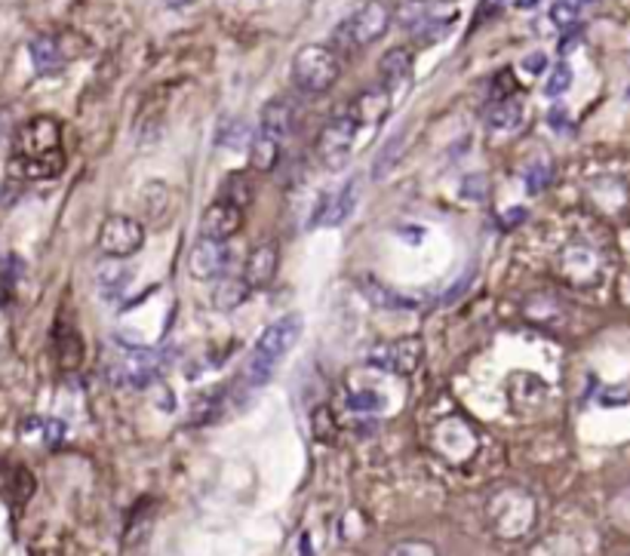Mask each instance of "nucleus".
Returning <instances> with one entry per match:
<instances>
[{
  "label": "nucleus",
  "mask_w": 630,
  "mask_h": 556,
  "mask_svg": "<svg viewBox=\"0 0 630 556\" xmlns=\"http://www.w3.org/2000/svg\"><path fill=\"white\" fill-rule=\"evenodd\" d=\"M302 314H287L280 321H274L262 336H258L253 354L246 360V382L250 385H265L280 366V360L295 348V341L302 336Z\"/></svg>",
  "instance_id": "nucleus-1"
},
{
  "label": "nucleus",
  "mask_w": 630,
  "mask_h": 556,
  "mask_svg": "<svg viewBox=\"0 0 630 556\" xmlns=\"http://www.w3.org/2000/svg\"><path fill=\"white\" fill-rule=\"evenodd\" d=\"M339 52L326 44H307L292 59V84L307 96H320L339 81Z\"/></svg>",
  "instance_id": "nucleus-2"
},
{
  "label": "nucleus",
  "mask_w": 630,
  "mask_h": 556,
  "mask_svg": "<svg viewBox=\"0 0 630 556\" xmlns=\"http://www.w3.org/2000/svg\"><path fill=\"white\" fill-rule=\"evenodd\" d=\"M391 19L393 7L388 0H366L336 28V40H339L341 47H348V50L369 47V44L381 40L388 34Z\"/></svg>",
  "instance_id": "nucleus-3"
},
{
  "label": "nucleus",
  "mask_w": 630,
  "mask_h": 556,
  "mask_svg": "<svg viewBox=\"0 0 630 556\" xmlns=\"http://www.w3.org/2000/svg\"><path fill=\"white\" fill-rule=\"evenodd\" d=\"M557 270L560 277L576 289L596 287L603 280V270H606V262H603V253L591 246V243H569L560 253V262H557Z\"/></svg>",
  "instance_id": "nucleus-4"
},
{
  "label": "nucleus",
  "mask_w": 630,
  "mask_h": 556,
  "mask_svg": "<svg viewBox=\"0 0 630 556\" xmlns=\"http://www.w3.org/2000/svg\"><path fill=\"white\" fill-rule=\"evenodd\" d=\"M145 243V228L142 221L133 219V216H108L102 221V231H99V250L108 258H130L136 255Z\"/></svg>",
  "instance_id": "nucleus-5"
},
{
  "label": "nucleus",
  "mask_w": 630,
  "mask_h": 556,
  "mask_svg": "<svg viewBox=\"0 0 630 556\" xmlns=\"http://www.w3.org/2000/svg\"><path fill=\"white\" fill-rule=\"evenodd\" d=\"M52 152H62V126L52 118H32L22 123L16 133V157L13 160H35V157H47Z\"/></svg>",
  "instance_id": "nucleus-6"
},
{
  "label": "nucleus",
  "mask_w": 630,
  "mask_h": 556,
  "mask_svg": "<svg viewBox=\"0 0 630 556\" xmlns=\"http://www.w3.org/2000/svg\"><path fill=\"white\" fill-rule=\"evenodd\" d=\"M358 123L354 118L344 111L339 118H332L324 126V133L317 138V154H320V160H324V167L329 169H341L348 164V157H351V148H354V138H358Z\"/></svg>",
  "instance_id": "nucleus-7"
},
{
  "label": "nucleus",
  "mask_w": 630,
  "mask_h": 556,
  "mask_svg": "<svg viewBox=\"0 0 630 556\" xmlns=\"http://www.w3.org/2000/svg\"><path fill=\"white\" fill-rule=\"evenodd\" d=\"M422 356H425V341L419 336H403L391 345H378L369 360L391 375H412L422 366Z\"/></svg>",
  "instance_id": "nucleus-8"
},
{
  "label": "nucleus",
  "mask_w": 630,
  "mask_h": 556,
  "mask_svg": "<svg viewBox=\"0 0 630 556\" xmlns=\"http://www.w3.org/2000/svg\"><path fill=\"white\" fill-rule=\"evenodd\" d=\"M160 370V356L148 351V348H130L118 356L114 363V382L133 385V388H148Z\"/></svg>",
  "instance_id": "nucleus-9"
},
{
  "label": "nucleus",
  "mask_w": 630,
  "mask_h": 556,
  "mask_svg": "<svg viewBox=\"0 0 630 556\" xmlns=\"http://www.w3.org/2000/svg\"><path fill=\"white\" fill-rule=\"evenodd\" d=\"M228 262H231V253H228L225 243L201 237V243L187 255V270H191L194 280H216L228 270Z\"/></svg>",
  "instance_id": "nucleus-10"
},
{
  "label": "nucleus",
  "mask_w": 630,
  "mask_h": 556,
  "mask_svg": "<svg viewBox=\"0 0 630 556\" xmlns=\"http://www.w3.org/2000/svg\"><path fill=\"white\" fill-rule=\"evenodd\" d=\"M240 225H243V213H240L238 206L216 201L209 203L204 209V216H201V234H204V240L228 243L240 231Z\"/></svg>",
  "instance_id": "nucleus-11"
},
{
  "label": "nucleus",
  "mask_w": 630,
  "mask_h": 556,
  "mask_svg": "<svg viewBox=\"0 0 630 556\" xmlns=\"http://www.w3.org/2000/svg\"><path fill=\"white\" fill-rule=\"evenodd\" d=\"M360 197V182L358 179H351L348 185L339 188L336 194H326L324 203H320V209L311 216V225H324V228H336L341 221L348 219L351 213H354V206H358Z\"/></svg>",
  "instance_id": "nucleus-12"
},
{
  "label": "nucleus",
  "mask_w": 630,
  "mask_h": 556,
  "mask_svg": "<svg viewBox=\"0 0 630 556\" xmlns=\"http://www.w3.org/2000/svg\"><path fill=\"white\" fill-rule=\"evenodd\" d=\"M277 268H280V250L277 243L268 240V243H258L256 250L246 258V270H243V283L250 289H265L277 277Z\"/></svg>",
  "instance_id": "nucleus-13"
},
{
  "label": "nucleus",
  "mask_w": 630,
  "mask_h": 556,
  "mask_svg": "<svg viewBox=\"0 0 630 556\" xmlns=\"http://www.w3.org/2000/svg\"><path fill=\"white\" fill-rule=\"evenodd\" d=\"M388 108H391V93H388L385 86H375V89H366V93L348 108V114L354 118L360 130V126H378V123L385 120V114H388Z\"/></svg>",
  "instance_id": "nucleus-14"
},
{
  "label": "nucleus",
  "mask_w": 630,
  "mask_h": 556,
  "mask_svg": "<svg viewBox=\"0 0 630 556\" xmlns=\"http://www.w3.org/2000/svg\"><path fill=\"white\" fill-rule=\"evenodd\" d=\"M28 52H32V62H35L37 74H44V77H50V74H59L62 68H65V50H62V44L50 37V34H40L35 37L32 44H28Z\"/></svg>",
  "instance_id": "nucleus-15"
},
{
  "label": "nucleus",
  "mask_w": 630,
  "mask_h": 556,
  "mask_svg": "<svg viewBox=\"0 0 630 556\" xmlns=\"http://www.w3.org/2000/svg\"><path fill=\"white\" fill-rule=\"evenodd\" d=\"M378 74L385 81V89H400V86L409 84L412 77V52L403 50V47H393V50L385 52L381 65H378Z\"/></svg>",
  "instance_id": "nucleus-16"
},
{
  "label": "nucleus",
  "mask_w": 630,
  "mask_h": 556,
  "mask_svg": "<svg viewBox=\"0 0 630 556\" xmlns=\"http://www.w3.org/2000/svg\"><path fill=\"white\" fill-rule=\"evenodd\" d=\"M292 133V108L283 99L268 101L262 108V135L274 138L277 145Z\"/></svg>",
  "instance_id": "nucleus-17"
},
{
  "label": "nucleus",
  "mask_w": 630,
  "mask_h": 556,
  "mask_svg": "<svg viewBox=\"0 0 630 556\" xmlns=\"http://www.w3.org/2000/svg\"><path fill=\"white\" fill-rule=\"evenodd\" d=\"M520 120H523V105H520L517 96L501 101H489V108H486V123H489V130H495V133H511V130L520 126Z\"/></svg>",
  "instance_id": "nucleus-18"
},
{
  "label": "nucleus",
  "mask_w": 630,
  "mask_h": 556,
  "mask_svg": "<svg viewBox=\"0 0 630 556\" xmlns=\"http://www.w3.org/2000/svg\"><path fill=\"white\" fill-rule=\"evenodd\" d=\"M56 356H59V366L65 372H74L84 363V341L74 329H62L56 338Z\"/></svg>",
  "instance_id": "nucleus-19"
},
{
  "label": "nucleus",
  "mask_w": 630,
  "mask_h": 556,
  "mask_svg": "<svg viewBox=\"0 0 630 556\" xmlns=\"http://www.w3.org/2000/svg\"><path fill=\"white\" fill-rule=\"evenodd\" d=\"M360 292H363V295H366V299H369L375 307H388V311H393V307H412V302H409V299L397 295L393 289L381 287L375 277H363V280H360Z\"/></svg>",
  "instance_id": "nucleus-20"
},
{
  "label": "nucleus",
  "mask_w": 630,
  "mask_h": 556,
  "mask_svg": "<svg viewBox=\"0 0 630 556\" xmlns=\"http://www.w3.org/2000/svg\"><path fill=\"white\" fill-rule=\"evenodd\" d=\"M277 154H280V145L274 142V138H268V135L258 133L253 142H250V164H253V169H258V172H268V169H274V164H277Z\"/></svg>",
  "instance_id": "nucleus-21"
},
{
  "label": "nucleus",
  "mask_w": 630,
  "mask_h": 556,
  "mask_svg": "<svg viewBox=\"0 0 630 556\" xmlns=\"http://www.w3.org/2000/svg\"><path fill=\"white\" fill-rule=\"evenodd\" d=\"M246 295H250V287H246L243 280H222L219 289H216V295H213V302H216V307H222V311H231V307L243 304Z\"/></svg>",
  "instance_id": "nucleus-22"
},
{
  "label": "nucleus",
  "mask_w": 630,
  "mask_h": 556,
  "mask_svg": "<svg viewBox=\"0 0 630 556\" xmlns=\"http://www.w3.org/2000/svg\"><path fill=\"white\" fill-rule=\"evenodd\" d=\"M222 201L231 203V206H246V203L253 201V185H250V179L246 176H228V182L222 188Z\"/></svg>",
  "instance_id": "nucleus-23"
},
{
  "label": "nucleus",
  "mask_w": 630,
  "mask_h": 556,
  "mask_svg": "<svg viewBox=\"0 0 630 556\" xmlns=\"http://www.w3.org/2000/svg\"><path fill=\"white\" fill-rule=\"evenodd\" d=\"M569 86H572V68L566 65V62L554 65V71H550V77H547V84H545L547 96H550V99H557V96H562V93H569Z\"/></svg>",
  "instance_id": "nucleus-24"
},
{
  "label": "nucleus",
  "mask_w": 630,
  "mask_h": 556,
  "mask_svg": "<svg viewBox=\"0 0 630 556\" xmlns=\"http://www.w3.org/2000/svg\"><path fill=\"white\" fill-rule=\"evenodd\" d=\"M348 406L358 409V412H378V409L385 406V397H381L378 390H354V394L348 397Z\"/></svg>",
  "instance_id": "nucleus-25"
},
{
  "label": "nucleus",
  "mask_w": 630,
  "mask_h": 556,
  "mask_svg": "<svg viewBox=\"0 0 630 556\" xmlns=\"http://www.w3.org/2000/svg\"><path fill=\"white\" fill-rule=\"evenodd\" d=\"M576 19H579V7H576L572 0H557V3L550 7V22H554L557 28H572Z\"/></svg>",
  "instance_id": "nucleus-26"
},
{
  "label": "nucleus",
  "mask_w": 630,
  "mask_h": 556,
  "mask_svg": "<svg viewBox=\"0 0 630 556\" xmlns=\"http://www.w3.org/2000/svg\"><path fill=\"white\" fill-rule=\"evenodd\" d=\"M99 274H102V277H99V287L102 289H120L130 283V270L120 268V265H102Z\"/></svg>",
  "instance_id": "nucleus-27"
},
{
  "label": "nucleus",
  "mask_w": 630,
  "mask_h": 556,
  "mask_svg": "<svg viewBox=\"0 0 630 556\" xmlns=\"http://www.w3.org/2000/svg\"><path fill=\"white\" fill-rule=\"evenodd\" d=\"M513 89H517V84H513L511 71H498V74H495V81H493V89H489V101L511 99Z\"/></svg>",
  "instance_id": "nucleus-28"
},
{
  "label": "nucleus",
  "mask_w": 630,
  "mask_h": 556,
  "mask_svg": "<svg viewBox=\"0 0 630 556\" xmlns=\"http://www.w3.org/2000/svg\"><path fill=\"white\" fill-rule=\"evenodd\" d=\"M550 182V167L547 164H535L526 169V191L529 194H538L542 188Z\"/></svg>",
  "instance_id": "nucleus-29"
},
{
  "label": "nucleus",
  "mask_w": 630,
  "mask_h": 556,
  "mask_svg": "<svg viewBox=\"0 0 630 556\" xmlns=\"http://www.w3.org/2000/svg\"><path fill=\"white\" fill-rule=\"evenodd\" d=\"M486 191H489V185H486L483 176H468L464 185H461V197H468V201H483Z\"/></svg>",
  "instance_id": "nucleus-30"
},
{
  "label": "nucleus",
  "mask_w": 630,
  "mask_h": 556,
  "mask_svg": "<svg viewBox=\"0 0 630 556\" xmlns=\"http://www.w3.org/2000/svg\"><path fill=\"white\" fill-rule=\"evenodd\" d=\"M336 427H332V412L329 409H317L314 412V437L317 439H332Z\"/></svg>",
  "instance_id": "nucleus-31"
},
{
  "label": "nucleus",
  "mask_w": 630,
  "mask_h": 556,
  "mask_svg": "<svg viewBox=\"0 0 630 556\" xmlns=\"http://www.w3.org/2000/svg\"><path fill=\"white\" fill-rule=\"evenodd\" d=\"M400 145H403V133L393 135L391 145H385V152H381L378 164H375V179H378V176H385V169L391 167L393 160H397V148H400Z\"/></svg>",
  "instance_id": "nucleus-32"
},
{
  "label": "nucleus",
  "mask_w": 630,
  "mask_h": 556,
  "mask_svg": "<svg viewBox=\"0 0 630 556\" xmlns=\"http://www.w3.org/2000/svg\"><path fill=\"white\" fill-rule=\"evenodd\" d=\"M250 135V130H246V123L243 120H234L231 123V130H225V133H219V145H228V148H238L240 142Z\"/></svg>",
  "instance_id": "nucleus-33"
},
{
  "label": "nucleus",
  "mask_w": 630,
  "mask_h": 556,
  "mask_svg": "<svg viewBox=\"0 0 630 556\" xmlns=\"http://www.w3.org/2000/svg\"><path fill=\"white\" fill-rule=\"evenodd\" d=\"M44 439H47V446H59L62 437H65V422H59V419H50V422H44Z\"/></svg>",
  "instance_id": "nucleus-34"
},
{
  "label": "nucleus",
  "mask_w": 630,
  "mask_h": 556,
  "mask_svg": "<svg viewBox=\"0 0 630 556\" xmlns=\"http://www.w3.org/2000/svg\"><path fill=\"white\" fill-rule=\"evenodd\" d=\"M547 65V56L545 52H529L526 59H523V68H526L529 74H542Z\"/></svg>",
  "instance_id": "nucleus-35"
},
{
  "label": "nucleus",
  "mask_w": 630,
  "mask_h": 556,
  "mask_svg": "<svg viewBox=\"0 0 630 556\" xmlns=\"http://www.w3.org/2000/svg\"><path fill=\"white\" fill-rule=\"evenodd\" d=\"M501 3H508V0H480V16H489Z\"/></svg>",
  "instance_id": "nucleus-36"
},
{
  "label": "nucleus",
  "mask_w": 630,
  "mask_h": 556,
  "mask_svg": "<svg viewBox=\"0 0 630 556\" xmlns=\"http://www.w3.org/2000/svg\"><path fill=\"white\" fill-rule=\"evenodd\" d=\"M535 3H538V0H517V7H520V10H532Z\"/></svg>",
  "instance_id": "nucleus-37"
},
{
  "label": "nucleus",
  "mask_w": 630,
  "mask_h": 556,
  "mask_svg": "<svg viewBox=\"0 0 630 556\" xmlns=\"http://www.w3.org/2000/svg\"><path fill=\"white\" fill-rule=\"evenodd\" d=\"M167 3H170L172 10H182V7H187L191 0H167Z\"/></svg>",
  "instance_id": "nucleus-38"
},
{
  "label": "nucleus",
  "mask_w": 630,
  "mask_h": 556,
  "mask_svg": "<svg viewBox=\"0 0 630 556\" xmlns=\"http://www.w3.org/2000/svg\"><path fill=\"white\" fill-rule=\"evenodd\" d=\"M584 3H591V0H584Z\"/></svg>",
  "instance_id": "nucleus-39"
}]
</instances>
